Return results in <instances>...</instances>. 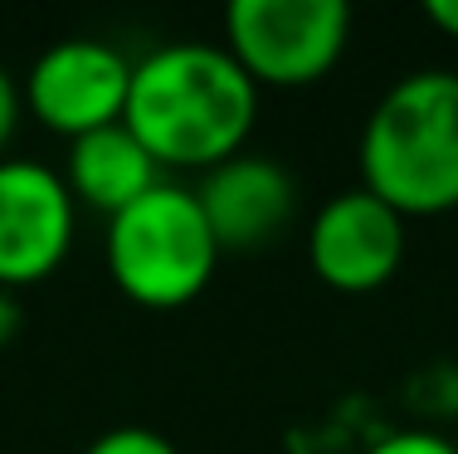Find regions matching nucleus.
<instances>
[{
	"mask_svg": "<svg viewBox=\"0 0 458 454\" xmlns=\"http://www.w3.org/2000/svg\"><path fill=\"white\" fill-rule=\"evenodd\" d=\"M259 117V89L225 45H161L132 64L127 133L161 171H215L239 157Z\"/></svg>",
	"mask_w": 458,
	"mask_h": 454,
	"instance_id": "f257e3e1",
	"label": "nucleus"
},
{
	"mask_svg": "<svg viewBox=\"0 0 458 454\" xmlns=\"http://www.w3.org/2000/svg\"><path fill=\"white\" fill-rule=\"evenodd\" d=\"M361 186L405 220L458 210L454 69H414L376 99L361 127Z\"/></svg>",
	"mask_w": 458,
	"mask_h": 454,
	"instance_id": "f03ea898",
	"label": "nucleus"
},
{
	"mask_svg": "<svg viewBox=\"0 0 458 454\" xmlns=\"http://www.w3.org/2000/svg\"><path fill=\"white\" fill-rule=\"evenodd\" d=\"M220 244H215L195 191L161 181L137 205L107 220V274L137 308L171 313L210 288Z\"/></svg>",
	"mask_w": 458,
	"mask_h": 454,
	"instance_id": "7ed1b4c3",
	"label": "nucleus"
},
{
	"mask_svg": "<svg viewBox=\"0 0 458 454\" xmlns=\"http://www.w3.org/2000/svg\"><path fill=\"white\" fill-rule=\"evenodd\" d=\"M352 45V5L342 0H234L225 10V49L254 89H312Z\"/></svg>",
	"mask_w": 458,
	"mask_h": 454,
	"instance_id": "20e7f679",
	"label": "nucleus"
},
{
	"mask_svg": "<svg viewBox=\"0 0 458 454\" xmlns=\"http://www.w3.org/2000/svg\"><path fill=\"white\" fill-rule=\"evenodd\" d=\"M127 89H132V59L123 49H113L107 39H59L30 64L20 99L39 127L79 142L123 123Z\"/></svg>",
	"mask_w": 458,
	"mask_h": 454,
	"instance_id": "39448f33",
	"label": "nucleus"
},
{
	"mask_svg": "<svg viewBox=\"0 0 458 454\" xmlns=\"http://www.w3.org/2000/svg\"><path fill=\"white\" fill-rule=\"evenodd\" d=\"M79 201L64 186V171L30 157L0 161V288L45 284L73 250Z\"/></svg>",
	"mask_w": 458,
	"mask_h": 454,
	"instance_id": "423d86ee",
	"label": "nucleus"
},
{
	"mask_svg": "<svg viewBox=\"0 0 458 454\" xmlns=\"http://www.w3.org/2000/svg\"><path fill=\"white\" fill-rule=\"evenodd\" d=\"M308 259L312 274L336 294H376L405 264V215L366 186L336 191L308 225Z\"/></svg>",
	"mask_w": 458,
	"mask_h": 454,
	"instance_id": "0eeeda50",
	"label": "nucleus"
},
{
	"mask_svg": "<svg viewBox=\"0 0 458 454\" xmlns=\"http://www.w3.org/2000/svg\"><path fill=\"white\" fill-rule=\"evenodd\" d=\"M195 201L205 210L215 244L234 254L264 250L288 230L293 210H298V186H293L288 167L259 151H239V157L220 161L215 171H205Z\"/></svg>",
	"mask_w": 458,
	"mask_h": 454,
	"instance_id": "6e6552de",
	"label": "nucleus"
},
{
	"mask_svg": "<svg viewBox=\"0 0 458 454\" xmlns=\"http://www.w3.org/2000/svg\"><path fill=\"white\" fill-rule=\"evenodd\" d=\"M64 186L79 205H89L98 215H123L127 205H137L147 191L161 186V167L151 161V151L127 133V123H113L103 133H89L79 142H69V167H64Z\"/></svg>",
	"mask_w": 458,
	"mask_h": 454,
	"instance_id": "1a4fd4ad",
	"label": "nucleus"
},
{
	"mask_svg": "<svg viewBox=\"0 0 458 454\" xmlns=\"http://www.w3.org/2000/svg\"><path fill=\"white\" fill-rule=\"evenodd\" d=\"M83 454H176L161 430H147V425H117V430H103Z\"/></svg>",
	"mask_w": 458,
	"mask_h": 454,
	"instance_id": "9d476101",
	"label": "nucleus"
},
{
	"mask_svg": "<svg viewBox=\"0 0 458 454\" xmlns=\"http://www.w3.org/2000/svg\"><path fill=\"white\" fill-rule=\"evenodd\" d=\"M366 454H458V445L449 435H434V430H390Z\"/></svg>",
	"mask_w": 458,
	"mask_h": 454,
	"instance_id": "9b49d317",
	"label": "nucleus"
},
{
	"mask_svg": "<svg viewBox=\"0 0 458 454\" xmlns=\"http://www.w3.org/2000/svg\"><path fill=\"white\" fill-rule=\"evenodd\" d=\"M20 113H25L20 83L10 79L5 64H0V161H5V147H10V137H15V127H20Z\"/></svg>",
	"mask_w": 458,
	"mask_h": 454,
	"instance_id": "f8f14e48",
	"label": "nucleus"
},
{
	"mask_svg": "<svg viewBox=\"0 0 458 454\" xmlns=\"http://www.w3.org/2000/svg\"><path fill=\"white\" fill-rule=\"evenodd\" d=\"M424 20H429L439 35L458 39V0H429V5H424Z\"/></svg>",
	"mask_w": 458,
	"mask_h": 454,
	"instance_id": "ddd939ff",
	"label": "nucleus"
},
{
	"mask_svg": "<svg viewBox=\"0 0 458 454\" xmlns=\"http://www.w3.org/2000/svg\"><path fill=\"white\" fill-rule=\"evenodd\" d=\"M15 328H20V303H15V294H5V288H0V347L15 338Z\"/></svg>",
	"mask_w": 458,
	"mask_h": 454,
	"instance_id": "4468645a",
	"label": "nucleus"
},
{
	"mask_svg": "<svg viewBox=\"0 0 458 454\" xmlns=\"http://www.w3.org/2000/svg\"><path fill=\"white\" fill-rule=\"evenodd\" d=\"M454 445H458V440H454Z\"/></svg>",
	"mask_w": 458,
	"mask_h": 454,
	"instance_id": "2eb2a0df",
	"label": "nucleus"
}]
</instances>
